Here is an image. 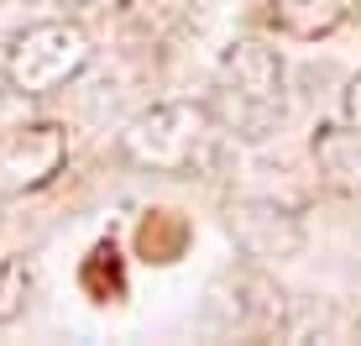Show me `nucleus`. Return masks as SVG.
Segmentation results:
<instances>
[{"instance_id": "nucleus-6", "label": "nucleus", "mask_w": 361, "mask_h": 346, "mask_svg": "<svg viewBox=\"0 0 361 346\" xmlns=\"http://www.w3.org/2000/svg\"><path fill=\"white\" fill-rule=\"evenodd\" d=\"M272 6V27L293 42H319L351 16V0H267Z\"/></svg>"}, {"instance_id": "nucleus-2", "label": "nucleus", "mask_w": 361, "mask_h": 346, "mask_svg": "<svg viewBox=\"0 0 361 346\" xmlns=\"http://www.w3.org/2000/svg\"><path fill=\"white\" fill-rule=\"evenodd\" d=\"M283 58L262 42H235L215 68V95H209V110H215L220 131L241 142H262L278 131L283 121Z\"/></svg>"}, {"instance_id": "nucleus-5", "label": "nucleus", "mask_w": 361, "mask_h": 346, "mask_svg": "<svg viewBox=\"0 0 361 346\" xmlns=\"http://www.w3.org/2000/svg\"><path fill=\"white\" fill-rule=\"evenodd\" d=\"M314 168L345 200H361V126H319L314 131Z\"/></svg>"}, {"instance_id": "nucleus-4", "label": "nucleus", "mask_w": 361, "mask_h": 346, "mask_svg": "<svg viewBox=\"0 0 361 346\" xmlns=\"http://www.w3.org/2000/svg\"><path fill=\"white\" fill-rule=\"evenodd\" d=\"M63 157H68V131L53 126V121L0 131V200H16V194L53 184Z\"/></svg>"}, {"instance_id": "nucleus-7", "label": "nucleus", "mask_w": 361, "mask_h": 346, "mask_svg": "<svg viewBox=\"0 0 361 346\" xmlns=\"http://www.w3.org/2000/svg\"><path fill=\"white\" fill-rule=\"evenodd\" d=\"M27 294H32L27 263H16V257H0V326L27 310Z\"/></svg>"}, {"instance_id": "nucleus-8", "label": "nucleus", "mask_w": 361, "mask_h": 346, "mask_svg": "<svg viewBox=\"0 0 361 346\" xmlns=\"http://www.w3.org/2000/svg\"><path fill=\"white\" fill-rule=\"evenodd\" d=\"M341 110H345L351 126H361V73H351V84H345V95H341Z\"/></svg>"}, {"instance_id": "nucleus-1", "label": "nucleus", "mask_w": 361, "mask_h": 346, "mask_svg": "<svg viewBox=\"0 0 361 346\" xmlns=\"http://www.w3.org/2000/svg\"><path fill=\"white\" fill-rule=\"evenodd\" d=\"M220 121L209 100H163L121 131V157L142 173H168V179H194L199 168L215 163Z\"/></svg>"}, {"instance_id": "nucleus-3", "label": "nucleus", "mask_w": 361, "mask_h": 346, "mask_svg": "<svg viewBox=\"0 0 361 346\" xmlns=\"http://www.w3.org/2000/svg\"><path fill=\"white\" fill-rule=\"evenodd\" d=\"M94 47H90V32L79 27V21H32V27H21L11 37L6 47V84L16 95H53L73 84L84 68H90Z\"/></svg>"}]
</instances>
